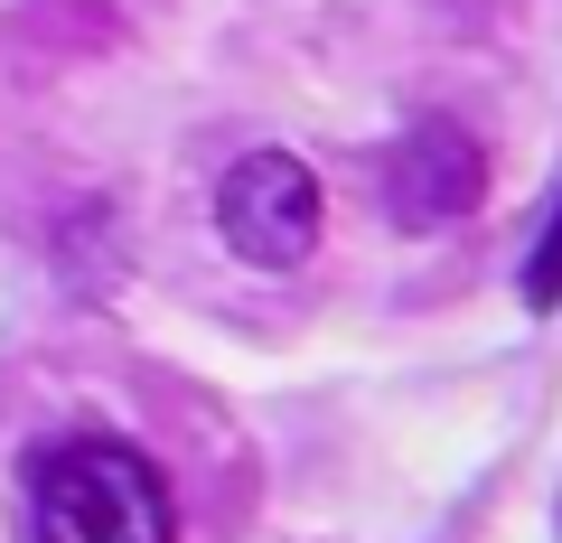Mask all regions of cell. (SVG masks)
<instances>
[{
  "instance_id": "1",
  "label": "cell",
  "mask_w": 562,
  "mask_h": 543,
  "mask_svg": "<svg viewBox=\"0 0 562 543\" xmlns=\"http://www.w3.org/2000/svg\"><path fill=\"white\" fill-rule=\"evenodd\" d=\"M29 534L38 543H179L169 478L132 441H57L29 468Z\"/></svg>"
},
{
  "instance_id": "2",
  "label": "cell",
  "mask_w": 562,
  "mask_h": 543,
  "mask_svg": "<svg viewBox=\"0 0 562 543\" xmlns=\"http://www.w3.org/2000/svg\"><path fill=\"white\" fill-rule=\"evenodd\" d=\"M216 235L254 272H301L319 253V179L291 150H244L216 188Z\"/></svg>"
},
{
  "instance_id": "3",
  "label": "cell",
  "mask_w": 562,
  "mask_h": 543,
  "mask_svg": "<svg viewBox=\"0 0 562 543\" xmlns=\"http://www.w3.org/2000/svg\"><path fill=\"white\" fill-rule=\"evenodd\" d=\"M487 197V150L469 122L422 113L394 150H384V216L403 235H431V225H460L469 206Z\"/></svg>"
},
{
  "instance_id": "4",
  "label": "cell",
  "mask_w": 562,
  "mask_h": 543,
  "mask_svg": "<svg viewBox=\"0 0 562 543\" xmlns=\"http://www.w3.org/2000/svg\"><path fill=\"white\" fill-rule=\"evenodd\" d=\"M553 301H562V206H553V225H543L535 262H525V309H553Z\"/></svg>"
}]
</instances>
